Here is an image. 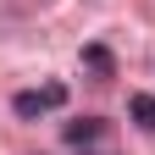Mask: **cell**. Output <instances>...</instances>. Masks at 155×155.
I'll use <instances>...</instances> for the list:
<instances>
[{
    "label": "cell",
    "mask_w": 155,
    "mask_h": 155,
    "mask_svg": "<svg viewBox=\"0 0 155 155\" xmlns=\"http://www.w3.org/2000/svg\"><path fill=\"white\" fill-rule=\"evenodd\" d=\"M61 100H67V89L50 83V89H28V94H17V111L33 116V111H50V105H61Z\"/></svg>",
    "instance_id": "cell-1"
},
{
    "label": "cell",
    "mask_w": 155,
    "mask_h": 155,
    "mask_svg": "<svg viewBox=\"0 0 155 155\" xmlns=\"http://www.w3.org/2000/svg\"><path fill=\"white\" fill-rule=\"evenodd\" d=\"M133 111H139L144 127H155V100H150V94H139V100H133Z\"/></svg>",
    "instance_id": "cell-2"
}]
</instances>
